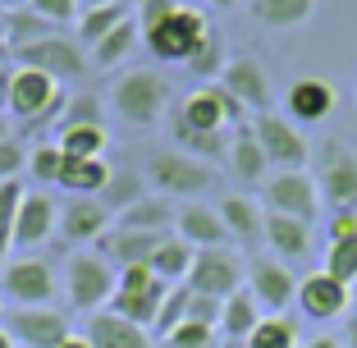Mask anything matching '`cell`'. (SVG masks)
Instances as JSON below:
<instances>
[{"instance_id": "obj_1", "label": "cell", "mask_w": 357, "mask_h": 348, "mask_svg": "<svg viewBox=\"0 0 357 348\" xmlns=\"http://www.w3.org/2000/svg\"><path fill=\"white\" fill-rule=\"evenodd\" d=\"M169 106V83L156 69H128L110 83V110L133 128H151Z\"/></svg>"}, {"instance_id": "obj_2", "label": "cell", "mask_w": 357, "mask_h": 348, "mask_svg": "<svg viewBox=\"0 0 357 348\" xmlns=\"http://www.w3.org/2000/svg\"><path fill=\"white\" fill-rule=\"evenodd\" d=\"M206 28H211V19L202 10L174 5L160 23L142 28V46H147V55H156V60H165V64H188L192 51H197V42L206 37Z\"/></svg>"}, {"instance_id": "obj_3", "label": "cell", "mask_w": 357, "mask_h": 348, "mask_svg": "<svg viewBox=\"0 0 357 348\" xmlns=\"http://www.w3.org/2000/svg\"><path fill=\"white\" fill-rule=\"evenodd\" d=\"M142 169H147V183L169 202L174 197H202V192L215 188V169L192 160V156H183V151H174V147L147 151V165Z\"/></svg>"}, {"instance_id": "obj_4", "label": "cell", "mask_w": 357, "mask_h": 348, "mask_svg": "<svg viewBox=\"0 0 357 348\" xmlns=\"http://www.w3.org/2000/svg\"><path fill=\"white\" fill-rule=\"evenodd\" d=\"M64 101L69 92H60V83L37 69H19L14 64V78H10V115L19 119L23 128H42V124H60L64 115Z\"/></svg>"}, {"instance_id": "obj_5", "label": "cell", "mask_w": 357, "mask_h": 348, "mask_svg": "<svg viewBox=\"0 0 357 348\" xmlns=\"http://www.w3.org/2000/svg\"><path fill=\"white\" fill-rule=\"evenodd\" d=\"M165 294H169V285L151 271L147 262H142V266H124L119 280H115V294H110V312L124 317V321H133V326L151 330V321H156Z\"/></svg>"}, {"instance_id": "obj_6", "label": "cell", "mask_w": 357, "mask_h": 348, "mask_svg": "<svg viewBox=\"0 0 357 348\" xmlns=\"http://www.w3.org/2000/svg\"><path fill=\"white\" fill-rule=\"evenodd\" d=\"M10 64H19V69H37V74L55 78V83H78V78L92 69L83 46L69 42V37H60V32H51V37H37V42L10 51Z\"/></svg>"}, {"instance_id": "obj_7", "label": "cell", "mask_w": 357, "mask_h": 348, "mask_svg": "<svg viewBox=\"0 0 357 348\" xmlns=\"http://www.w3.org/2000/svg\"><path fill=\"white\" fill-rule=\"evenodd\" d=\"M115 280L119 271L105 257H96L92 248L69 257L64 266V298L74 312H96V307H110V294H115Z\"/></svg>"}, {"instance_id": "obj_8", "label": "cell", "mask_w": 357, "mask_h": 348, "mask_svg": "<svg viewBox=\"0 0 357 348\" xmlns=\"http://www.w3.org/2000/svg\"><path fill=\"white\" fill-rule=\"evenodd\" d=\"M316 188L330 202V211H357V151L339 137L316 147Z\"/></svg>"}, {"instance_id": "obj_9", "label": "cell", "mask_w": 357, "mask_h": 348, "mask_svg": "<svg viewBox=\"0 0 357 348\" xmlns=\"http://www.w3.org/2000/svg\"><path fill=\"white\" fill-rule=\"evenodd\" d=\"M55 294H60V280H55L51 262L42 257H10V262L0 266V298L14 307H51Z\"/></svg>"}, {"instance_id": "obj_10", "label": "cell", "mask_w": 357, "mask_h": 348, "mask_svg": "<svg viewBox=\"0 0 357 348\" xmlns=\"http://www.w3.org/2000/svg\"><path fill=\"white\" fill-rule=\"evenodd\" d=\"M261 206L275 215H294L312 225L321 215V188H316L312 169H275L261 183Z\"/></svg>"}, {"instance_id": "obj_11", "label": "cell", "mask_w": 357, "mask_h": 348, "mask_svg": "<svg viewBox=\"0 0 357 348\" xmlns=\"http://www.w3.org/2000/svg\"><path fill=\"white\" fill-rule=\"evenodd\" d=\"M248 128H252L257 147L266 151V160H271L275 169H307V160H312V147H307L303 128H298L294 119L275 115V110H261V115L248 119Z\"/></svg>"}, {"instance_id": "obj_12", "label": "cell", "mask_w": 357, "mask_h": 348, "mask_svg": "<svg viewBox=\"0 0 357 348\" xmlns=\"http://www.w3.org/2000/svg\"><path fill=\"white\" fill-rule=\"evenodd\" d=\"M178 119H183L188 128H202V133H225V128H248L252 115H248L220 83H206L178 106Z\"/></svg>"}, {"instance_id": "obj_13", "label": "cell", "mask_w": 357, "mask_h": 348, "mask_svg": "<svg viewBox=\"0 0 357 348\" xmlns=\"http://www.w3.org/2000/svg\"><path fill=\"white\" fill-rule=\"evenodd\" d=\"M0 326L10 330V339L19 348H60L64 339L74 335V330H69V317H64V312H51V307H14V312H5Z\"/></svg>"}, {"instance_id": "obj_14", "label": "cell", "mask_w": 357, "mask_h": 348, "mask_svg": "<svg viewBox=\"0 0 357 348\" xmlns=\"http://www.w3.org/2000/svg\"><path fill=\"white\" fill-rule=\"evenodd\" d=\"M243 285H248V271H243L225 248H202V252L192 257V271H188L192 294H206V298H220L225 303V298L238 294Z\"/></svg>"}, {"instance_id": "obj_15", "label": "cell", "mask_w": 357, "mask_h": 348, "mask_svg": "<svg viewBox=\"0 0 357 348\" xmlns=\"http://www.w3.org/2000/svg\"><path fill=\"white\" fill-rule=\"evenodd\" d=\"M248 289H252V298L271 317H280L298 294V275H289V262H280V257H252V266H248Z\"/></svg>"}, {"instance_id": "obj_16", "label": "cell", "mask_w": 357, "mask_h": 348, "mask_svg": "<svg viewBox=\"0 0 357 348\" xmlns=\"http://www.w3.org/2000/svg\"><path fill=\"white\" fill-rule=\"evenodd\" d=\"M215 83H220L225 92H229L234 101L248 110V115H261V110H271V78H266V69L252 60V55H234Z\"/></svg>"}, {"instance_id": "obj_17", "label": "cell", "mask_w": 357, "mask_h": 348, "mask_svg": "<svg viewBox=\"0 0 357 348\" xmlns=\"http://www.w3.org/2000/svg\"><path fill=\"white\" fill-rule=\"evenodd\" d=\"M294 303L307 321H335V317L348 312V285L335 280V275H326V271H312V275L298 280Z\"/></svg>"}, {"instance_id": "obj_18", "label": "cell", "mask_w": 357, "mask_h": 348, "mask_svg": "<svg viewBox=\"0 0 357 348\" xmlns=\"http://www.w3.org/2000/svg\"><path fill=\"white\" fill-rule=\"evenodd\" d=\"M55 229H60V206H55V197H46V192H23L19 220H14V252L42 248Z\"/></svg>"}, {"instance_id": "obj_19", "label": "cell", "mask_w": 357, "mask_h": 348, "mask_svg": "<svg viewBox=\"0 0 357 348\" xmlns=\"http://www.w3.org/2000/svg\"><path fill=\"white\" fill-rule=\"evenodd\" d=\"M165 239H169V234H142V229H119V225H110V229H105L101 239L92 243V252L105 257L115 271H124V266L151 262V252H156Z\"/></svg>"}, {"instance_id": "obj_20", "label": "cell", "mask_w": 357, "mask_h": 348, "mask_svg": "<svg viewBox=\"0 0 357 348\" xmlns=\"http://www.w3.org/2000/svg\"><path fill=\"white\" fill-rule=\"evenodd\" d=\"M335 101L339 96L326 78H298L284 92V119H294V124H321V119L335 115Z\"/></svg>"}, {"instance_id": "obj_21", "label": "cell", "mask_w": 357, "mask_h": 348, "mask_svg": "<svg viewBox=\"0 0 357 348\" xmlns=\"http://www.w3.org/2000/svg\"><path fill=\"white\" fill-rule=\"evenodd\" d=\"M110 229V206L101 197H74L60 206V239L64 243H96Z\"/></svg>"}, {"instance_id": "obj_22", "label": "cell", "mask_w": 357, "mask_h": 348, "mask_svg": "<svg viewBox=\"0 0 357 348\" xmlns=\"http://www.w3.org/2000/svg\"><path fill=\"white\" fill-rule=\"evenodd\" d=\"M83 339L92 348H151V330L147 326H133V321H124V317H115L110 307L87 317Z\"/></svg>"}, {"instance_id": "obj_23", "label": "cell", "mask_w": 357, "mask_h": 348, "mask_svg": "<svg viewBox=\"0 0 357 348\" xmlns=\"http://www.w3.org/2000/svg\"><path fill=\"white\" fill-rule=\"evenodd\" d=\"M174 234L188 248H225L229 243V229H225V220H220V211H211V206H197V202H188V206H178V215H174Z\"/></svg>"}, {"instance_id": "obj_24", "label": "cell", "mask_w": 357, "mask_h": 348, "mask_svg": "<svg viewBox=\"0 0 357 348\" xmlns=\"http://www.w3.org/2000/svg\"><path fill=\"white\" fill-rule=\"evenodd\" d=\"M220 220H225V229H229V239L248 243V248L266 243V211H261V202L243 197V192H229V197L220 202Z\"/></svg>"}, {"instance_id": "obj_25", "label": "cell", "mask_w": 357, "mask_h": 348, "mask_svg": "<svg viewBox=\"0 0 357 348\" xmlns=\"http://www.w3.org/2000/svg\"><path fill=\"white\" fill-rule=\"evenodd\" d=\"M266 248H271L280 262H298V257L312 252V225L294 220V215L266 211Z\"/></svg>"}, {"instance_id": "obj_26", "label": "cell", "mask_w": 357, "mask_h": 348, "mask_svg": "<svg viewBox=\"0 0 357 348\" xmlns=\"http://www.w3.org/2000/svg\"><path fill=\"white\" fill-rule=\"evenodd\" d=\"M174 215H178V206H174L169 197H160V192H147L142 202H133V206H124V211H119V229L174 234Z\"/></svg>"}, {"instance_id": "obj_27", "label": "cell", "mask_w": 357, "mask_h": 348, "mask_svg": "<svg viewBox=\"0 0 357 348\" xmlns=\"http://www.w3.org/2000/svg\"><path fill=\"white\" fill-rule=\"evenodd\" d=\"M229 169L238 183H266L271 179V160H266V151L257 147L252 128H238L229 142Z\"/></svg>"}, {"instance_id": "obj_28", "label": "cell", "mask_w": 357, "mask_h": 348, "mask_svg": "<svg viewBox=\"0 0 357 348\" xmlns=\"http://www.w3.org/2000/svg\"><path fill=\"white\" fill-rule=\"evenodd\" d=\"M257 321H261V303L252 298V289L243 285L238 294L225 298V312H220V335L229 339V344H243V339L257 330Z\"/></svg>"}, {"instance_id": "obj_29", "label": "cell", "mask_w": 357, "mask_h": 348, "mask_svg": "<svg viewBox=\"0 0 357 348\" xmlns=\"http://www.w3.org/2000/svg\"><path fill=\"white\" fill-rule=\"evenodd\" d=\"M137 37H142V28H137V19L128 14V19H119L115 28H110V32L101 37V42H96L92 51H87V55H92L87 64H96V69H115V64H124L128 55H133Z\"/></svg>"}, {"instance_id": "obj_30", "label": "cell", "mask_w": 357, "mask_h": 348, "mask_svg": "<svg viewBox=\"0 0 357 348\" xmlns=\"http://www.w3.org/2000/svg\"><path fill=\"white\" fill-rule=\"evenodd\" d=\"M110 169L115 165H105V156L101 160H69L64 156L60 188L69 192V197H101V188L110 183Z\"/></svg>"}, {"instance_id": "obj_31", "label": "cell", "mask_w": 357, "mask_h": 348, "mask_svg": "<svg viewBox=\"0 0 357 348\" xmlns=\"http://www.w3.org/2000/svg\"><path fill=\"white\" fill-rule=\"evenodd\" d=\"M51 32H55V23H46L42 14H32L28 5L0 14V46H5V55L28 46V42H37V37H51Z\"/></svg>"}, {"instance_id": "obj_32", "label": "cell", "mask_w": 357, "mask_h": 348, "mask_svg": "<svg viewBox=\"0 0 357 348\" xmlns=\"http://www.w3.org/2000/svg\"><path fill=\"white\" fill-rule=\"evenodd\" d=\"M192 257H197V248H188V243L178 239V234H169L165 243H160L156 252H151V271L165 280V285H188V271H192Z\"/></svg>"}, {"instance_id": "obj_33", "label": "cell", "mask_w": 357, "mask_h": 348, "mask_svg": "<svg viewBox=\"0 0 357 348\" xmlns=\"http://www.w3.org/2000/svg\"><path fill=\"white\" fill-rule=\"evenodd\" d=\"M105 142H110V128L105 124H83V128H60V142L55 147L69 160H101Z\"/></svg>"}, {"instance_id": "obj_34", "label": "cell", "mask_w": 357, "mask_h": 348, "mask_svg": "<svg viewBox=\"0 0 357 348\" xmlns=\"http://www.w3.org/2000/svg\"><path fill=\"white\" fill-rule=\"evenodd\" d=\"M119 19H128V5H124V0H119V5H96V10H83V14H78V23H74V32H78L74 42L83 46V51H92V46L101 42V37L115 28Z\"/></svg>"}, {"instance_id": "obj_35", "label": "cell", "mask_w": 357, "mask_h": 348, "mask_svg": "<svg viewBox=\"0 0 357 348\" xmlns=\"http://www.w3.org/2000/svg\"><path fill=\"white\" fill-rule=\"evenodd\" d=\"M316 0H252V14L266 28H303L312 19Z\"/></svg>"}, {"instance_id": "obj_36", "label": "cell", "mask_w": 357, "mask_h": 348, "mask_svg": "<svg viewBox=\"0 0 357 348\" xmlns=\"http://www.w3.org/2000/svg\"><path fill=\"white\" fill-rule=\"evenodd\" d=\"M174 151H183V156H192V160H215L225 151V133H202V128H188L183 119L174 115Z\"/></svg>"}, {"instance_id": "obj_37", "label": "cell", "mask_w": 357, "mask_h": 348, "mask_svg": "<svg viewBox=\"0 0 357 348\" xmlns=\"http://www.w3.org/2000/svg\"><path fill=\"white\" fill-rule=\"evenodd\" d=\"M225 37H220V28H206V37L197 42V51H192V60H188V74H197V78H206V83H215V74H225Z\"/></svg>"}, {"instance_id": "obj_38", "label": "cell", "mask_w": 357, "mask_h": 348, "mask_svg": "<svg viewBox=\"0 0 357 348\" xmlns=\"http://www.w3.org/2000/svg\"><path fill=\"white\" fill-rule=\"evenodd\" d=\"M23 183L10 179V183H0V266L14 257V220H19V202H23Z\"/></svg>"}, {"instance_id": "obj_39", "label": "cell", "mask_w": 357, "mask_h": 348, "mask_svg": "<svg viewBox=\"0 0 357 348\" xmlns=\"http://www.w3.org/2000/svg\"><path fill=\"white\" fill-rule=\"evenodd\" d=\"M243 348H298V326L289 317H261Z\"/></svg>"}, {"instance_id": "obj_40", "label": "cell", "mask_w": 357, "mask_h": 348, "mask_svg": "<svg viewBox=\"0 0 357 348\" xmlns=\"http://www.w3.org/2000/svg\"><path fill=\"white\" fill-rule=\"evenodd\" d=\"M147 192H142V174L137 169H110V183L101 188V202L110 206V211H124V206H133V202H142Z\"/></svg>"}, {"instance_id": "obj_41", "label": "cell", "mask_w": 357, "mask_h": 348, "mask_svg": "<svg viewBox=\"0 0 357 348\" xmlns=\"http://www.w3.org/2000/svg\"><path fill=\"white\" fill-rule=\"evenodd\" d=\"M188 303H192V289H188V285H169L165 303H160L156 321H151V335H160V339H165L174 326H183V321H188Z\"/></svg>"}, {"instance_id": "obj_42", "label": "cell", "mask_w": 357, "mask_h": 348, "mask_svg": "<svg viewBox=\"0 0 357 348\" xmlns=\"http://www.w3.org/2000/svg\"><path fill=\"white\" fill-rule=\"evenodd\" d=\"M326 275H335V280H344L348 289L357 285V239H330L326 243V266H321Z\"/></svg>"}, {"instance_id": "obj_43", "label": "cell", "mask_w": 357, "mask_h": 348, "mask_svg": "<svg viewBox=\"0 0 357 348\" xmlns=\"http://www.w3.org/2000/svg\"><path fill=\"white\" fill-rule=\"evenodd\" d=\"M83 124H105V106L96 92H74L64 101V115L55 128H83Z\"/></svg>"}, {"instance_id": "obj_44", "label": "cell", "mask_w": 357, "mask_h": 348, "mask_svg": "<svg viewBox=\"0 0 357 348\" xmlns=\"http://www.w3.org/2000/svg\"><path fill=\"white\" fill-rule=\"evenodd\" d=\"M60 169H64V151L55 142H42V147H32L28 156V174L37 183H60Z\"/></svg>"}, {"instance_id": "obj_45", "label": "cell", "mask_w": 357, "mask_h": 348, "mask_svg": "<svg viewBox=\"0 0 357 348\" xmlns=\"http://www.w3.org/2000/svg\"><path fill=\"white\" fill-rule=\"evenodd\" d=\"M169 348H215V330L211 326H197V321H183L165 335Z\"/></svg>"}, {"instance_id": "obj_46", "label": "cell", "mask_w": 357, "mask_h": 348, "mask_svg": "<svg viewBox=\"0 0 357 348\" xmlns=\"http://www.w3.org/2000/svg\"><path fill=\"white\" fill-rule=\"evenodd\" d=\"M23 5H28L32 14H42L46 23H55V28H60V23H78V14H83L78 0H23Z\"/></svg>"}, {"instance_id": "obj_47", "label": "cell", "mask_w": 357, "mask_h": 348, "mask_svg": "<svg viewBox=\"0 0 357 348\" xmlns=\"http://www.w3.org/2000/svg\"><path fill=\"white\" fill-rule=\"evenodd\" d=\"M23 169H28V147H23L19 137H5L0 142V183L19 179Z\"/></svg>"}, {"instance_id": "obj_48", "label": "cell", "mask_w": 357, "mask_h": 348, "mask_svg": "<svg viewBox=\"0 0 357 348\" xmlns=\"http://www.w3.org/2000/svg\"><path fill=\"white\" fill-rule=\"evenodd\" d=\"M220 312H225V303L220 298H206V294H192V303H188V321H197V326H220Z\"/></svg>"}, {"instance_id": "obj_49", "label": "cell", "mask_w": 357, "mask_h": 348, "mask_svg": "<svg viewBox=\"0 0 357 348\" xmlns=\"http://www.w3.org/2000/svg\"><path fill=\"white\" fill-rule=\"evenodd\" d=\"M178 0H142L137 5V28H151V23H160L169 10H174Z\"/></svg>"}, {"instance_id": "obj_50", "label": "cell", "mask_w": 357, "mask_h": 348, "mask_svg": "<svg viewBox=\"0 0 357 348\" xmlns=\"http://www.w3.org/2000/svg\"><path fill=\"white\" fill-rule=\"evenodd\" d=\"M330 239H357V211H335L330 215Z\"/></svg>"}, {"instance_id": "obj_51", "label": "cell", "mask_w": 357, "mask_h": 348, "mask_svg": "<svg viewBox=\"0 0 357 348\" xmlns=\"http://www.w3.org/2000/svg\"><path fill=\"white\" fill-rule=\"evenodd\" d=\"M10 78H14V64L0 60V115L10 110Z\"/></svg>"}, {"instance_id": "obj_52", "label": "cell", "mask_w": 357, "mask_h": 348, "mask_svg": "<svg viewBox=\"0 0 357 348\" xmlns=\"http://www.w3.org/2000/svg\"><path fill=\"white\" fill-rule=\"evenodd\" d=\"M298 348H348V344L335 339V335H316V339H307V344H298Z\"/></svg>"}, {"instance_id": "obj_53", "label": "cell", "mask_w": 357, "mask_h": 348, "mask_svg": "<svg viewBox=\"0 0 357 348\" xmlns=\"http://www.w3.org/2000/svg\"><path fill=\"white\" fill-rule=\"evenodd\" d=\"M60 348H92V344H87V339L83 335H69V339H64V344Z\"/></svg>"}, {"instance_id": "obj_54", "label": "cell", "mask_w": 357, "mask_h": 348, "mask_svg": "<svg viewBox=\"0 0 357 348\" xmlns=\"http://www.w3.org/2000/svg\"><path fill=\"white\" fill-rule=\"evenodd\" d=\"M83 10H96V5H119V0H78Z\"/></svg>"}, {"instance_id": "obj_55", "label": "cell", "mask_w": 357, "mask_h": 348, "mask_svg": "<svg viewBox=\"0 0 357 348\" xmlns=\"http://www.w3.org/2000/svg\"><path fill=\"white\" fill-rule=\"evenodd\" d=\"M0 348H19V344L10 339V330H5V326H0Z\"/></svg>"}, {"instance_id": "obj_56", "label": "cell", "mask_w": 357, "mask_h": 348, "mask_svg": "<svg viewBox=\"0 0 357 348\" xmlns=\"http://www.w3.org/2000/svg\"><path fill=\"white\" fill-rule=\"evenodd\" d=\"M206 5H215V10H234L238 0H206Z\"/></svg>"}, {"instance_id": "obj_57", "label": "cell", "mask_w": 357, "mask_h": 348, "mask_svg": "<svg viewBox=\"0 0 357 348\" xmlns=\"http://www.w3.org/2000/svg\"><path fill=\"white\" fill-rule=\"evenodd\" d=\"M344 344H348V348H357V321L348 326V339H344Z\"/></svg>"}, {"instance_id": "obj_58", "label": "cell", "mask_w": 357, "mask_h": 348, "mask_svg": "<svg viewBox=\"0 0 357 348\" xmlns=\"http://www.w3.org/2000/svg\"><path fill=\"white\" fill-rule=\"evenodd\" d=\"M5 137H10V124H5V115H0V142H5Z\"/></svg>"}, {"instance_id": "obj_59", "label": "cell", "mask_w": 357, "mask_h": 348, "mask_svg": "<svg viewBox=\"0 0 357 348\" xmlns=\"http://www.w3.org/2000/svg\"><path fill=\"white\" fill-rule=\"evenodd\" d=\"M0 5H14V0H0Z\"/></svg>"}, {"instance_id": "obj_60", "label": "cell", "mask_w": 357, "mask_h": 348, "mask_svg": "<svg viewBox=\"0 0 357 348\" xmlns=\"http://www.w3.org/2000/svg\"><path fill=\"white\" fill-rule=\"evenodd\" d=\"M0 60H5V46H0Z\"/></svg>"}, {"instance_id": "obj_61", "label": "cell", "mask_w": 357, "mask_h": 348, "mask_svg": "<svg viewBox=\"0 0 357 348\" xmlns=\"http://www.w3.org/2000/svg\"><path fill=\"white\" fill-rule=\"evenodd\" d=\"M229 348H243V344H229Z\"/></svg>"}, {"instance_id": "obj_62", "label": "cell", "mask_w": 357, "mask_h": 348, "mask_svg": "<svg viewBox=\"0 0 357 348\" xmlns=\"http://www.w3.org/2000/svg\"><path fill=\"white\" fill-rule=\"evenodd\" d=\"M0 317H5V307H0Z\"/></svg>"}, {"instance_id": "obj_63", "label": "cell", "mask_w": 357, "mask_h": 348, "mask_svg": "<svg viewBox=\"0 0 357 348\" xmlns=\"http://www.w3.org/2000/svg\"><path fill=\"white\" fill-rule=\"evenodd\" d=\"M0 14H5V10H0Z\"/></svg>"}]
</instances>
